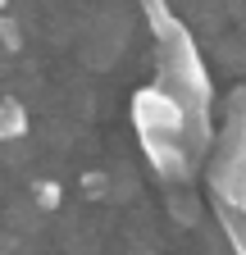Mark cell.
Returning a JSON list of instances; mask_svg holds the SVG:
<instances>
[{
  "label": "cell",
  "mask_w": 246,
  "mask_h": 255,
  "mask_svg": "<svg viewBox=\"0 0 246 255\" xmlns=\"http://www.w3.org/2000/svg\"><path fill=\"white\" fill-rule=\"evenodd\" d=\"M214 219H219V228H224V237H228L233 255H246V214H242V210H228V205L214 201Z\"/></svg>",
  "instance_id": "277c9868"
},
{
  "label": "cell",
  "mask_w": 246,
  "mask_h": 255,
  "mask_svg": "<svg viewBox=\"0 0 246 255\" xmlns=\"http://www.w3.org/2000/svg\"><path fill=\"white\" fill-rule=\"evenodd\" d=\"M132 128L141 137L146 164L160 173V182H192L196 159L205 155V137L192 128L187 110H182L164 87H141L132 91Z\"/></svg>",
  "instance_id": "6da1fadb"
},
{
  "label": "cell",
  "mask_w": 246,
  "mask_h": 255,
  "mask_svg": "<svg viewBox=\"0 0 246 255\" xmlns=\"http://www.w3.org/2000/svg\"><path fill=\"white\" fill-rule=\"evenodd\" d=\"M27 132V110L18 101H0V141H18Z\"/></svg>",
  "instance_id": "5b68a950"
},
{
  "label": "cell",
  "mask_w": 246,
  "mask_h": 255,
  "mask_svg": "<svg viewBox=\"0 0 246 255\" xmlns=\"http://www.w3.org/2000/svg\"><path fill=\"white\" fill-rule=\"evenodd\" d=\"M210 191H214L219 205L246 214V87H237L228 96L219 155H214V164H210Z\"/></svg>",
  "instance_id": "3957f363"
},
{
  "label": "cell",
  "mask_w": 246,
  "mask_h": 255,
  "mask_svg": "<svg viewBox=\"0 0 246 255\" xmlns=\"http://www.w3.org/2000/svg\"><path fill=\"white\" fill-rule=\"evenodd\" d=\"M0 41H5V50H18V27L9 18H0Z\"/></svg>",
  "instance_id": "52a82bcc"
},
{
  "label": "cell",
  "mask_w": 246,
  "mask_h": 255,
  "mask_svg": "<svg viewBox=\"0 0 246 255\" xmlns=\"http://www.w3.org/2000/svg\"><path fill=\"white\" fill-rule=\"evenodd\" d=\"M155 69H160L155 87H164L173 101L187 110L192 128L210 141V105H214V87H210L205 59H201V50H196V41H192V32L182 27V18H178L169 32H160V37H155Z\"/></svg>",
  "instance_id": "7a4b0ae2"
},
{
  "label": "cell",
  "mask_w": 246,
  "mask_h": 255,
  "mask_svg": "<svg viewBox=\"0 0 246 255\" xmlns=\"http://www.w3.org/2000/svg\"><path fill=\"white\" fill-rule=\"evenodd\" d=\"M37 201H41L46 210H55V205H59V182H50V178H41V182H37Z\"/></svg>",
  "instance_id": "8992f818"
},
{
  "label": "cell",
  "mask_w": 246,
  "mask_h": 255,
  "mask_svg": "<svg viewBox=\"0 0 246 255\" xmlns=\"http://www.w3.org/2000/svg\"><path fill=\"white\" fill-rule=\"evenodd\" d=\"M5 9H9V0H0V14H5Z\"/></svg>",
  "instance_id": "ba28073f"
}]
</instances>
